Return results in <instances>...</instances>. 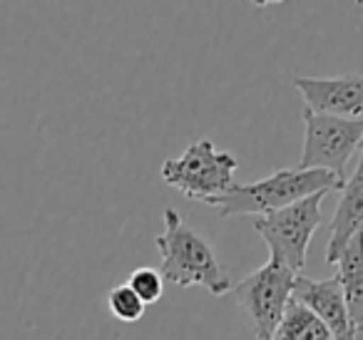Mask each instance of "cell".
Listing matches in <instances>:
<instances>
[{
  "label": "cell",
  "instance_id": "ba28073f",
  "mask_svg": "<svg viewBox=\"0 0 363 340\" xmlns=\"http://www.w3.org/2000/svg\"><path fill=\"white\" fill-rule=\"evenodd\" d=\"M294 298H298L311 310H316L323 318V323L333 330V338H356L358 328L353 325L346 290H343V280L338 273L321 280L306 278V276L298 273L296 285H294Z\"/></svg>",
  "mask_w": 363,
  "mask_h": 340
},
{
  "label": "cell",
  "instance_id": "9c48e42d",
  "mask_svg": "<svg viewBox=\"0 0 363 340\" xmlns=\"http://www.w3.org/2000/svg\"><path fill=\"white\" fill-rule=\"evenodd\" d=\"M363 231V149L358 166L353 171L351 179L341 186V196H338L336 214L331 221V231H328V246H326V264L336 266L341 251L356 234Z\"/></svg>",
  "mask_w": 363,
  "mask_h": 340
},
{
  "label": "cell",
  "instance_id": "8992f818",
  "mask_svg": "<svg viewBox=\"0 0 363 340\" xmlns=\"http://www.w3.org/2000/svg\"><path fill=\"white\" fill-rule=\"evenodd\" d=\"M306 137H303V152L298 166L311 169H331L346 181V164L353 152L361 149L363 142V120L361 117H338L316 112L303 105L301 110Z\"/></svg>",
  "mask_w": 363,
  "mask_h": 340
},
{
  "label": "cell",
  "instance_id": "9a60e30c",
  "mask_svg": "<svg viewBox=\"0 0 363 340\" xmlns=\"http://www.w3.org/2000/svg\"><path fill=\"white\" fill-rule=\"evenodd\" d=\"M353 3H356V6H363V0H353Z\"/></svg>",
  "mask_w": 363,
  "mask_h": 340
},
{
  "label": "cell",
  "instance_id": "7c38bea8",
  "mask_svg": "<svg viewBox=\"0 0 363 340\" xmlns=\"http://www.w3.org/2000/svg\"><path fill=\"white\" fill-rule=\"evenodd\" d=\"M107 308L122 323H137L145 315L147 300L130 283H120L107 293Z\"/></svg>",
  "mask_w": 363,
  "mask_h": 340
},
{
  "label": "cell",
  "instance_id": "3957f363",
  "mask_svg": "<svg viewBox=\"0 0 363 340\" xmlns=\"http://www.w3.org/2000/svg\"><path fill=\"white\" fill-rule=\"evenodd\" d=\"M239 169V162L234 154L214 147L212 140H197L184 149L182 157L167 159L162 164V179L177 189L182 196L192 201H207L232 189L234 171Z\"/></svg>",
  "mask_w": 363,
  "mask_h": 340
},
{
  "label": "cell",
  "instance_id": "30bf717a",
  "mask_svg": "<svg viewBox=\"0 0 363 340\" xmlns=\"http://www.w3.org/2000/svg\"><path fill=\"white\" fill-rule=\"evenodd\" d=\"M336 266H338V276L343 280V290H346L353 325L361 333L363 330V231L348 241L346 249L338 256Z\"/></svg>",
  "mask_w": 363,
  "mask_h": 340
},
{
  "label": "cell",
  "instance_id": "52a82bcc",
  "mask_svg": "<svg viewBox=\"0 0 363 340\" xmlns=\"http://www.w3.org/2000/svg\"><path fill=\"white\" fill-rule=\"evenodd\" d=\"M303 105L338 117H363V75L294 77Z\"/></svg>",
  "mask_w": 363,
  "mask_h": 340
},
{
  "label": "cell",
  "instance_id": "4fadbf2b",
  "mask_svg": "<svg viewBox=\"0 0 363 340\" xmlns=\"http://www.w3.org/2000/svg\"><path fill=\"white\" fill-rule=\"evenodd\" d=\"M127 283H130L132 288H135L137 293L147 300V305L157 303V300L162 298V293H164V273L150 268V266H142V268L132 271L130 278H127Z\"/></svg>",
  "mask_w": 363,
  "mask_h": 340
},
{
  "label": "cell",
  "instance_id": "277c9868",
  "mask_svg": "<svg viewBox=\"0 0 363 340\" xmlns=\"http://www.w3.org/2000/svg\"><path fill=\"white\" fill-rule=\"evenodd\" d=\"M328 191H316L303 199L294 201L289 206H281L277 211L262 214L254 219V231L269 246L272 259L284 261L294 271L301 273L306 266V251L313 234L321 226V204Z\"/></svg>",
  "mask_w": 363,
  "mask_h": 340
},
{
  "label": "cell",
  "instance_id": "8fae6325",
  "mask_svg": "<svg viewBox=\"0 0 363 340\" xmlns=\"http://www.w3.org/2000/svg\"><path fill=\"white\" fill-rule=\"evenodd\" d=\"M277 338L284 340H331L333 330L323 323V318L311 310L306 303H301L298 298L289 300L286 313H284L281 323L277 328Z\"/></svg>",
  "mask_w": 363,
  "mask_h": 340
},
{
  "label": "cell",
  "instance_id": "5b68a950",
  "mask_svg": "<svg viewBox=\"0 0 363 340\" xmlns=\"http://www.w3.org/2000/svg\"><path fill=\"white\" fill-rule=\"evenodd\" d=\"M296 276L298 271H294L284 261L269 259L262 268L252 271L234 288L239 308L244 310L259 338H277V328L294 295Z\"/></svg>",
  "mask_w": 363,
  "mask_h": 340
},
{
  "label": "cell",
  "instance_id": "6da1fadb",
  "mask_svg": "<svg viewBox=\"0 0 363 340\" xmlns=\"http://www.w3.org/2000/svg\"><path fill=\"white\" fill-rule=\"evenodd\" d=\"M346 181L331 169H279L254 184H234L229 191L212 196L204 204L214 206L222 216H262L277 211L316 191H341Z\"/></svg>",
  "mask_w": 363,
  "mask_h": 340
},
{
  "label": "cell",
  "instance_id": "5bb4252c",
  "mask_svg": "<svg viewBox=\"0 0 363 340\" xmlns=\"http://www.w3.org/2000/svg\"><path fill=\"white\" fill-rule=\"evenodd\" d=\"M249 3H254V6H259V8H267V6H277V3H284V0H249Z\"/></svg>",
  "mask_w": 363,
  "mask_h": 340
},
{
  "label": "cell",
  "instance_id": "2e32d148",
  "mask_svg": "<svg viewBox=\"0 0 363 340\" xmlns=\"http://www.w3.org/2000/svg\"><path fill=\"white\" fill-rule=\"evenodd\" d=\"M361 149H363V142H361Z\"/></svg>",
  "mask_w": 363,
  "mask_h": 340
},
{
  "label": "cell",
  "instance_id": "7a4b0ae2",
  "mask_svg": "<svg viewBox=\"0 0 363 340\" xmlns=\"http://www.w3.org/2000/svg\"><path fill=\"white\" fill-rule=\"evenodd\" d=\"M155 246L162 256V273L169 283L187 288L204 285L212 295L232 290V278L212 246L182 221L179 211L164 209V231L157 234Z\"/></svg>",
  "mask_w": 363,
  "mask_h": 340
}]
</instances>
